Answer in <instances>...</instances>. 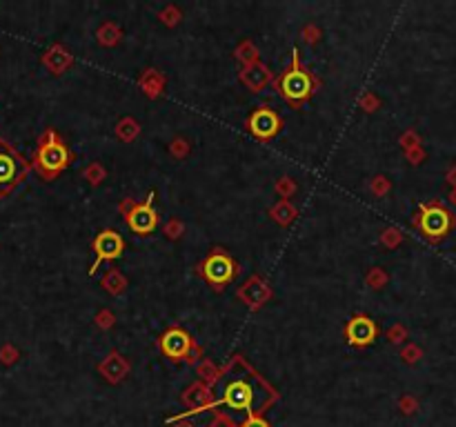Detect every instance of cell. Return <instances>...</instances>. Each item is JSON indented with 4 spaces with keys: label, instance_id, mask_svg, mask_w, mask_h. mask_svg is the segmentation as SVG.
Wrapping results in <instances>:
<instances>
[{
    "label": "cell",
    "instance_id": "obj_1",
    "mask_svg": "<svg viewBox=\"0 0 456 427\" xmlns=\"http://www.w3.org/2000/svg\"><path fill=\"white\" fill-rule=\"evenodd\" d=\"M272 401L274 394L263 378L236 358L218 378L214 409H221L229 423L243 425L249 416H258Z\"/></svg>",
    "mask_w": 456,
    "mask_h": 427
},
{
    "label": "cell",
    "instance_id": "obj_2",
    "mask_svg": "<svg viewBox=\"0 0 456 427\" xmlns=\"http://www.w3.org/2000/svg\"><path fill=\"white\" fill-rule=\"evenodd\" d=\"M278 85H280V91L285 93V98L290 101H305L312 93V78L301 67V62H298V54L294 56L292 67L283 74Z\"/></svg>",
    "mask_w": 456,
    "mask_h": 427
},
{
    "label": "cell",
    "instance_id": "obj_3",
    "mask_svg": "<svg viewBox=\"0 0 456 427\" xmlns=\"http://www.w3.org/2000/svg\"><path fill=\"white\" fill-rule=\"evenodd\" d=\"M67 163H69V152L62 145V140H58L56 134L52 132L47 136V142H42L38 149V165L47 176H54L62 167H67Z\"/></svg>",
    "mask_w": 456,
    "mask_h": 427
},
{
    "label": "cell",
    "instance_id": "obj_4",
    "mask_svg": "<svg viewBox=\"0 0 456 427\" xmlns=\"http://www.w3.org/2000/svg\"><path fill=\"white\" fill-rule=\"evenodd\" d=\"M122 239L120 234L114 232V229H105L101 232L96 239H93V251H96V261H93V267H91V274L98 270L103 261H112V258H118L122 254Z\"/></svg>",
    "mask_w": 456,
    "mask_h": 427
},
{
    "label": "cell",
    "instance_id": "obj_5",
    "mask_svg": "<svg viewBox=\"0 0 456 427\" xmlns=\"http://www.w3.org/2000/svg\"><path fill=\"white\" fill-rule=\"evenodd\" d=\"M23 171H25V165L21 158L0 142V194H7L21 181Z\"/></svg>",
    "mask_w": 456,
    "mask_h": 427
},
{
    "label": "cell",
    "instance_id": "obj_6",
    "mask_svg": "<svg viewBox=\"0 0 456 427\" xmlns=\"http://www.w3.org/2000/svg\"><path fill=\"white\" fill-rule=\"evenodd\" d=\"M152 198H154V194L147 196V203L136 205V207L127 214V223H130L132 232L149 234L156 229V225H159V216H156V212L152 207Z\"/></svg>",
    "mask_w": 456,
    "mask_h": 427
},
{
    "label": "cell",
    "instance_id": "obj_7",
    "mask_svg": "<svg viewBox=\"0 0 456 427\" xmlns=\"http://www.w3.org/2000/svg\"><path fill=\"white\" fill-rule=\"evenodd\" d=\"M234 272H236V265L229 256L221 254V251H216L212 254L207 261H205V276L214 283V285H225L234 278Z\"/></svg>",
    "mask_w": 456,
    "mask_h": 427
},
{
    "label": "cell",
    "instance_id": "obj_8",
    "mask_svg": "<svg viewBox=\"0 0 456 427\" xmlns=\"http://www.w3.org/2000/svg\"><path fill=\"white\" fill-rule=\"evenodd\" d=\"M280 127V120L270 109H256L254 114L249 116V130L258 138H272Z\"/></svg>",
    "mask_w": 456,
    "mask_h": 427
},
{
    "label": "cell",
    "instance_id": "obj_9",
    "mask_svg": "<svg viewBox=\"0 0 456 427\" xmlns=\"http://www.w3.org/2000/svg\"><path fill=\"white\" fill-rule=\"evenodd\" d=\"M374 338H376V325L370 319H365V316H356L354 321H350V325H348V341L352 345L363 347V345H370Z\"/></svg>",
    "mask_w": 456,
    "mask_h": 427
},
{
    "label": "cell",
    "instance_id": "obj_10",
    "mask_svg": "<svg viewBox=\"0 0 456 427\" xmlns=\"http://www.w3.org/2000/svg\"><path fill=\"white\" fill-rule=\"evenodd\" d=\"M190 345H192L190 336H187L183 329H169L161 338L163 352L171 358H183L187 352H190Z\"/></svg>",
    "mask_w": 456,
    "mask_h": 427
},
{
    "label": "cell",
    "instance_id": "obj_11",
    "mask_svg": "<svg viewBox=\"0 0 456 427\" xmlns=\"http://www.w3.org/2000/svg\"><path fill=\"white\" fill-rule=\"evenodd\" d=\"M421 227H423V232L430 234V236L445 234V229L450 227V216L441 207H428V210H423Z\"/></svg>",
    "mask_w": 456,
    "mask_h": 427
},
{
    "label": "cell",
    "instance_id": "obj_12",
    "mask_svg": "<svg viewBox=\"0 0 456 427\" xmlns=\"http://www.w3.org/2000/svg\"><path fill=\"white\" fill-rule=\"evenodd\" d=\"M241 427H270V423H267L263 416H249Z\"/></svg>",
    "mask_w": 456,
    "mask_h": 427
}]
</instances>
